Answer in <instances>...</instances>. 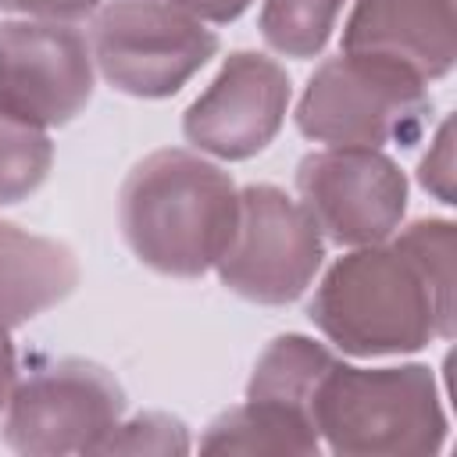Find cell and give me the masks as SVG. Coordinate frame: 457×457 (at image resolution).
Here are the masks:
<instances>
[{
  "label": "cell",
  "instance_id": "3957f363",
  "mask_svg": "<svg viewBox=\"0 0 457 457\" xmlns=\"http://www.w3.org/2000/svg\"><path fill=\"white\" fill-rule=\"evenodd\" d=\"M311 425L332 453L411 457L439 453L446 414L425 364L350 368L332 361L311 400Z\"/></svg>",
  "mask_w": 457,
  "mask_h": 457
},
{
  "label": "cell",
  "instance_id": "7a4b0ae2",
  "mask_svg": "<svg viewBox=\"0 0 457 457\" xmlns=\"http://www.w3.org/2000/svg\"><path fill=\"white\" fill-rule=\"evenodd\" d=\"M239 218V193L218 164L189 150L143 157L118 200L121 236L132 253L175 278H196L218 264Z\"/></svg>",
  "mask_w": 457,
  "mask_h": 457
},
{
  "label": "cell",
  "instance_id": "277c9868",
  "mask_svg": "<svg viewBox=\"0 0 457 457\" xmlns=\"http://www.w3.org/2000/svg\"><path fill=\"white\" fill-rule=\"evenodd\" d=\"M428 118L425 79L389 57L350 50L325 61L296 104L300 132L332 146H414Z\"/></svg>",
  "mask_w": 457,
  "mask_h": 457
},
{
  "label": "cell",
  "instance_id": "ba28073f",
  "mask_svg": "<svg viewBox=\"0 0 457 457\" xmlns=\"http://www.w3.org/2000/svg\"><path fill=\"white\" fill-rule=\"evenodd\" d=\"M300 207L339 246H371L400 228L407 179L393 157L371 146H328L296 168Z\"/></svg>",
  "mask_w": 457,
  "mask_h": 457
},
{
  "label": "cell",
  "instance_id": "9c48e42d",
  "mask_svg": "<svg viewBox=\"0 0 457 457\" xmlns=\"http://www.w3.org/2000/svg\"><path fill=\"white\" fill-rule=\"evenodd\" d=\"M93 96V50L68 21H0V111L36 129L71 121Z\"/></svg>",
  "mask_w": 457,
  "mask_h": 457
},
{
  "label": "cell",
  "instance_id": "6da1fadb",
  "mask_svg": "<svg viewBox=\"0 0 457 457\" xmlns=\"http://www.w3.org/2000/svg\"><path fill=\"white\" fill-rule=\"evenodd\" d=\"M307 318L353 357L414 353L428 339L453 336V225L411 221L389 246L371 243L339 257Z\"/></svg>",
  "mask_w": 457,
  "mask_h": 457
},
{
  "label": "cell",
  "instance_id": "8992f818",
  "mask_svg": "<svg viewBox=\"0 0 457 457\" xmlns=\"http://www.w3.org/2000/svg\"><path fill=\"white\" fill-rule=\"evenodd\" d=\"M125 414V393L93 361L61 357L36 364L7 400L4 443L18 453H100Z\"/></svg>",
  "mask_w": 457,
  "mask_h": 457
},
{
  "label": "cell",
  "instance_id": "5bb4252c",
  "mask_svg": "<svg viewBox=\"0 0 457 457\" xmlns=\"http://www.w3.org/2000/svg\"><path fill=\"white\" fill-rule=\"evenodd\" d=\"M204 453H318V432L307 418L246 400L211 421L200 439Z\"/></svg>",
  "mask_w": 457,
  "mask_h": 457
},
{
  "label": "cell",
  "instance_id": "30bf717a",
  "mask_svg": "<svg viewBox=\"0 0 457 457\" xmlns=\"http://www.w3.org/2000/svg\"><path fill=\"white\" fill-rule=\"evenodd\" d=\"M289 107V75L264 54L236 50L218 79L189 104L182 132L196 150L225 161L261 154L282 129Z\"/></svg>",
  "mask_w": 457,
  "mask_h": 457
},
{
  "label": "cell",
  "instance_id": "4fadbf2b",
  "mask_svg": "<svg viewBox=\"0 0 457 457\" xmlns=\"http://www.w3.org/2000/svg\"><path fill=\"white\" fill-rule=\"evenodd\" d=\"M336 357L307 339V336H278L275 343H268V350L257 357L250 386H246V400L257 403H271L282 411H293L300 418L311 421V400L314 389L321 382V375L328 371Z\"/></svg>",
  "mask_w": 457,
  "mask_h": 457
},
{
  "label": "cell",
  "instance_id": "ac0fdd59",
  "mask_svg": "<svg viewBox=\"0 0 457 457\" xmlns=\"http://www.w3.org/2000/svg\"><path fill=\"white\" fill-rule=\"evenodd\" d=\"M418 182L439 200V204H457L453 200V121L446 118L436 132L432 150L418 164Z\"/></svg>",
  "mask_w": 457,
  "mask_h": 457
},
{
  "label": "cell",
  "instance_id": "5b68a950",
  "mask_svg": "<svg viewBox=\"0 0 457 457\" xmlns=\"http://www.w3.org/2000/svg\"><path fill=\"white\" fill-rule=\"evenodd\" d=\"M89 50L114 89L161 100L218 54V36L171 0H111L93 21Z\"/></svg>",
  "mask_w": 457,
  "mask_h": 457
},
{
  "label": "cell",
  "instance_id": "9a60e30c",
  "mask_svg": "<svg viewBox=\"0 0 457 457\" xmlns=\"http://www.w3.org/2000/svg\"><path fill=\"white\" fill-rule=\"evenodd\" d=\"M343 0H264L261 36L286 57H314L325 50Z\"/></svg>",
  "mask_w": 457,
  "mask_h": 457
},
{
  "label": "cell",
  "instance_id": "7c38bea8",
  "mask_svg": "<svg viewBox=\"0 0 457 457\" xmlns=\"http://www.w3.org/2000/svg\"><path fill=\"white\" fill-rule=\"evenodd\" d=\"M79 286L75 253L46 236L0 221V325L14 328Z\"/></svg>",
  "mask_w": 457,
  "mask_h": 457
},
{
  "label": "cell",
  "instance_id": "e0dca14e",
  "mask_svg": "<svg viewBox=\"0 0 457 457\" xmlns=\"http://www.w3.org/2000/svg\"><path fill=\"white\" fill-rule=\"evenodd\" d=\"M186 450H189L186 425L161 411H146L136 414L132 421H118L100 446V453H186Z\"/></svg>",
  "mask_w": 457,
  "mask_h": 457
},
{
  "label": "cell",
  "instance_id": "ffe728a7",
  "mask_svg": "<svg viewBox=\"0 0 457 457\" xmlns=\"http://www.w3.org/2000/svg\"><path fill=\"white\" fill-rule=\"evenodd\" d=\"M175 7H182L186 14L200 18V21H214V25H225V21H236L250 0H171Z\"/></svg>",
  "mask_w": 457,
  "mask_h": 457
},
{
  "label": "cell",
  "instance_id": "44dd1931",
  "mask_svg": "<svg viewBox=\"0 0 457 457\" xmlns=\"http://www.w3.org/2000/svg\"><path fill=\"white\" fill-rule=\"evenodd\" d=\"M11 389H14V346L7 339V328L0 325V411L11 400Z\"/></svg>",
  "mask_w": 457,
  "mask_h": 457
},
{
  "label": "cell",
  "instance_id": "8fae6325",
  "mask_svg": "<svg viewBox=\"0 0 457 457\" xmlns=\"http://www.w3.org/2000/svg\"><path fill=\"white\" fill-rule=\"evenodd\" d=\"M453 0H357L343 25V50L389 57L428 82L453 68Z\"/></svg>",
  "mask_w": 457,
  "mask_h": 457
},
{
  "label": "cell",
  "instance_id": "52a82bcc",
  "mask_svg": "<svg viewBox=\"0 0 457 457\" xmlns=\"http://www.w3.org/2000/svg\"><path fill=\"white\" fill-rule=\"evenodd\" d=\"M325 243L311 214L275 186H246L239 193L236 232L218 257V278L253 303H289L318 275Z\"/></svg>",
  "mask_w": 457,
  "mask_h": 457
},
{
  "label": "cell",
  "instance_id": "2e32d148",
  "mask_svg": "<svg viewBox=\"0 0 457 457\" xmlns=\"http://www.w3.org/2000/svg\"><path fill=\"white\" fill-rule=\"evenodd\" d=\"M54 161V146L43 129L0 111V207L32 196Z\"/></svg>",
  "mask_w": 457,
  "mask_h": 457
},
{
  "label": "cell",
  "instance_id": "d6986e66",
  "mask_svg": "<svg viewBox=\"0 0 457 457\" xmlns=\"http://www.w3.org/2000/svg\"><path fill=\"white\" fill-rule=\"evenodd\" d=\"M4 11L39 18V21H75L100 7V0H0Z\"/></svg>",
  "mask_w": 457,
  "mask_h": 457
}]
</instances>
